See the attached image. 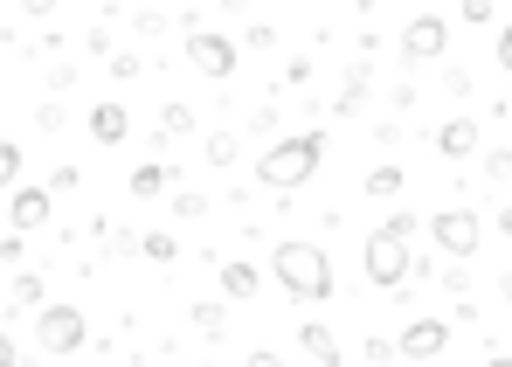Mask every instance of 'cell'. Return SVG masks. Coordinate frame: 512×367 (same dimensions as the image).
I'll return each mask as SVG.
<instances>
[{
  "label": "cell",
  "mask_w": 512,
  "mask_h": 367,
  "mask_svg": "<svg viewBox=\"0 0 512 367\" xmlns=\"http://www.w3.org/2000/svg\"><path fill=\"white\" fill-rule=\"evenodd\" d=\"M35 125L42 132H63V104H35Z\"/></svg>",
  "instance_id": "26"
},
{
  "label": "cell",
  "mask_w": 512,
  "mask_h": 367,
  "mask_svg": "<svg viewBox=\"0 0 512 367\" xmlns=\"http://www.w3.org/2000/svg\"><path fill=\"white\" fill-rule=\"evenodd\" d=\"M319 160H326V132L312 125V132H291V139H270V153L256 160V181L270 194H298L319 174Z\"/></svg>",
  "instance_id": "2"
},
{
  "label": "cell",
  "mask_w": 512,
  "mask_h": 367,
  "mask_svg": "<svg viewBox=\"0 0 512 367\" xmlns=\"http://www.w3.org/2000/svg\"><path fill=\"white\" fill-rule=\"evenodd\" d=\"M187 319H194V326H201L208 340H222V333H229V305H215V298H201V305H194Z\"/></svg>",
  "instance_id": "20"
},
{
  "label": "cell",
  "mask_w": 512,
  "mask_h": 367,
  "mask_svg": "<svg viewBox=\"0 0 512 367\" xmlns=\"http://www.w3.org/2000/svg\"><path fill=\"white\" fill-rule=\"evenodd\" d=\"M298 347H305L319 367H340V333H333V326H319V319H312V326H298Z\"/></svg>",
  "instance_id": "14"
},
{
  "label": "cell",
  "mask_w": 512,
  "mask_h": 367,
  "mask_svg": "<svg viewBox=\"0 0 512 367\" xmlns=\"http://www.w3.org/2000/svg\"><path fill=\"white\" fill-rule=\"evenodd\" d=\"M367 194H374V201H395V194H402V167H395V160H381V167H367Z\"/></svg>",
  "instance_id": "19"
},
{
  "label": "cell",
  "mask_w": 512,
  "mask_h": 367,
  "mask_svg": "<svg viewBox=\"0 0 512 367\" xmlns=\"http://www.w3.org/2000/svg\"><path fill=\"white\" fill-rule=\"evenodd\" d=\"M381 229H388V236H402V243H409V236H416V215H402V208H395V215H388V222H381Z\"/></svg>",
  "instance_id": "27"
},
{
  "label": "cell",
  "mask_w": 512,
  "mask_h": 367,
  "mask_svg": "<svg viewBox=\"0 0 512 367\" xmlns=\"http://www.w3.org/2000/svg\"><path fill=\"white\" fill-rule=\"evenodd\" d=\"M35 340H42V354H77V347H90V319L77 305H42L35 312Z\"/></svg>",
  "instance_id": "5"
},
{
  "label": "cell",
  "mask_w": 512,
  "mask_h": 367,
  "mask_svg": "<svg viewBox=\"0 0 512 367\" xmlns=\"http://www.w3.org/2000/svg\"><path fill=\"white\" fill-rule=\"evenodd\" d=\"M436 153H443V160H471V153H478V118H450V125H436Z\"/></svg>",
  "instance_id": "12"
},
{
  "label": "cell",
  "mask_w": 512,
  "mask_h": 367,
  "mask_svg": "<svg viewBox=\"0 0 512 367\" xmlns=\"http://www.w3.org/2000/svg\"><path fill=\"white\" fill-rule=\"evenodd\" d=\"M499 298H506V305H512V271H499Z\"/></svg>",
  "instance_id": "33"
},
{
  "label": "cell",
  "mask_w": 512,
  "mask_h": 367,
  "mask_svg": "<svg viewBox=\"0 0 512 367\" xmlns=\"http://www.w3.org/2000/svg\"><path fill=\"white\" fill-rule=\"evenodd\" d=\"M201 160H208V167H222V174H229V167H236V160H243V139H236V132H208V139H201Z\"/></svg>",
  "instance_id": "17"
},
{
  "label": "cell",
  "mask_w": 512,
  "mask_h": 367,
  "mask_svg": "<svg viewBox=\"0 0 512 367\" xmlns=\"http://www.w3.org/2000/svg\"><path fill=\"white\" fill-rule=\"evenodd\" d=\"M367 361L388 367V361H395V340H381V333H374V340H367Z\"/></svg>",
  "instance_id": "28"
},
{
  "label": "cell",
  "mask_w": 512,
  "mask_h": 367,
  "mask_svg": "<svg viewBox=\"0 0 512 367\" xmlns=\"http://www.w3.org/2000/svg\"><path fill=\"white\" fill-rule=\"evenodd\" d=\"M167 181H173V167L167 160H139V167H132V201H153V194H167Z\"/></svg>",
  "instance_id": "15"
},
{
  "label": "cell",
  "mask_w": 512,
  "mask_h": 367,
  "mask_svg": "<svg viewBox=\"0 0 512 367\" xmlns=\"http://www.w3.org/2000/svg\"><path fill=\"white\" fill-rule=\"evenodd\" d=\"M243 367H284V354H270V347H256V354H250Z\"/></svg>",
  "instance_id": "30"
},
{
  "label": "cell",
  "mask_w": 512,
  "mask_h": 367,
  "mask_svg": "<svg viewBox=\"0 0 512 367\" xmlns=\"http://www.w3.org/2000/svg\"><path fill=\"white\" fill-rule=\"evenodd\" d=\"M450 49V28L436 21V14H416L409 28H402V63H436Z\"/></svg>",
  "instance_id": "8"
},
{
  "label": "cell",
  "mask_w": 512,
  "mask_h": 367,
  "mask_svg": "<svg viewBox=\"0 0 512 367\" xmlns=\"http://www.w3.org/2000/svg\"><path fill=\"white\" fill-rule=\"evenodd\" d=\"M77 181H84L77 167H56V174H49V201H56V194H77Z\"/></svg>",
  "instance_id": "25"
},
{
  "label": "cell",
  "mask_w": 512,
  "mask_h": 367,
  "mask_svg": "<svg viewBox=\"0 0 512 367\" xmlns=\"http://www.w3.org/2000/svg\"><path fill=\"white\" fill-rule=\"evenodd\" d=\"M256 291H263V271L243 264V257H229V264H222V298H229V305H250Z\"/></svg>",
  "instance_id": "13"
},
{
  "label": "cell",
  "mask_w": 512,
  "mask_h": 367,
  "mask_svg": "<svg viewBox=\"0 0 512 367\" xmlns=\"http://www.w3.org/2000/svg\"><path fill=\"white\" fill-rule=\"evenodd\" d=\"M485 174H492V181H506V174H512V146H499V153L485 160Z\"/></svg>",
  "instance_id": "29"
},
{
  "label": "cell",
  "mask_w": 512,
  "mask_h": 367,
  "mask_svg": "<svg viewBox=\"0 0 512 367\" xmlns=\"http://www.w3.org/2000/svg\"><path fill=\"white\" fill-rule=\"evenodd\" d=\"M360 264H367V284H381V291H402L416 257H409V243H402V236L374 229V236H367V250H360Z\"/></svg>",
  "instance_id": "3"
},
{
  "label": "cell",
  "mask_w": 512,
  "mask_h": 367,
  "mask_svg": "<svg viewBox=\"0 0 512 367\" xmlns=\"http://www.w3.org/2000/svg\"><path fill=\"white\" fill-rule=\"evenodd\" d=\"M173 215H180V222H201V215H208V194L180 187V194H173Z\"/></svg>",
  "instance_id": "23"
},
{
  "label": "cell",
  "mask_w": 512,
  "mask_h": 367,
  "mask_svg": "<svg viewBox=\"0 0 512 367\" xmlns=\"http://www.w3.org/2000/svg\"><path fill=\"white\" fill-rule=\"evenodd\" d=\"M153 132H160V139H187V132H194V104H180V97H173V104H160Z\"/></svg>",
  "instance_id": "18"
},
{
  "label": "cell",
  "mask_w": 512,
  "mask_h": 367,
  "mask_svg": "<svg viewBox=\"0 0 512 367\" xmlns=\"http://www.w3.org/2000/svg\"><path fill=\"white\" fill-rule=\"evenodd\" d=\"M443 347H450V326H443V319H409V326L395 333V354H402V361H409V367L436 361Z\"/></svg>",
  "instance_id": "7"
},
{
  "label": "cell",
  "mask_w": 512,
  "mask_h": 367,
  "mask_svg": "<svg viewBox=\"0 0 512 367\" xmlns=\"http://www.w3.org/2000/svg\"><path fill=\"white\" fill-rule=\"evenodd\" d=\"M187 63H194L201 77L229 84V77H236V63H243V49H236L229 35H215V28H194V35H187Z\"/></svg>",
  "instance_id": "6"
},
{
  "label": "cell",
  "mask_w": 512,
  "mask_h": 367,
  "mask_svg": "<svg viewBox=\"0 0 512 367\" xmlns=\"http://www.w3.org/2000/svg\"><path fill=\"white\" fill-rule=\"evenodd\" d=\"M499 70L512 77V21H506V35H499Z\"/></svg>",
  "instance_id": "31"
},
{
  "label": "cell",
  "mask_w": 512,
  "mask_h": 367,
  "mask_svg": "<svg viewBox=\"0 0 512 367\" xmlns=\"http://www.w3.org/2000/svg\"><path fill=\"white\" fill-rule=\"evenodd\" d=\"M429 243H436L450 264H464V257H478V243H485V222H478L471 208H443V215H429Z\"/></svg>",
  "instance_id": "4"
},
{
  "label": "cell",
  "mask_w": 512,
  "mask_h": 367,
  "mask_svg": "<svg viewBox=\"0 0 512 367\" xmlns=\"http://www.w3.org/2000/svg\"><path fill=\"white\" fill-rule=\"evenodd\" d=\"M111 77H118V84L146 77V56H132V49H111Z\"/></svg>",
  "instance_id": "22"
},
{
  "label": "cell",
  "mask_w": 512,
  "mask_h": 367,
  "mask_svg": "<svg viewBox=\"0 0 512 367\" xmlns=\"http://www.w3.org/2000/svg\"><path fill=\"white\" fill-rule=\"evenodd\" d=\"M42 305H49L42 271H14V277H7V319H14V312H42Z\"/></svg>",
  "instance_id": "11"
},
{
  "label": "cell",
  "mask_w": 512,
  "mask_h": 367,
  "mask_svg": "<svg viewBox=\"0 0 512 367\" xmlns=\"http://www.w3.org/2000/svg\"><path fill=\"white\" fill-rule=\"evenodd\" d=\"M0 367H21V354H14V340H7V326H0Z\"/></svg>",
  "instance_id": "32"
},
{
  "label": "cell",
  "mask_w": 512,
  "mask_h": 367,
  "mask_svg": "<svg viewBox=\"0 0 512 367\" xmlns=\"http://www.w3.org/2000/svg\"><path fill=\"white\" fill-rule=\"evenodd\" d=\"M367 77H374V70H367V56H353V63H346L340 97H333V111H340V118H353V111H360V97H367Z\"/></svg>",
  "instance_id": "16"
},
{
  "label": "cell",
  "mask_w": 512,
  "mask_h": 367,
  "mask_svg": "<svg viewBox=\"0 0 512 367\" xmlns=\"http://www.w3.org/2000/svg\"><path fill=\"white\" fill-rule=\"evenodd\" d=\"M139 257H146V264H173V257H180V243H173L167 229H153V236H139Z\"/></svg>",
  "instance_id": "21"
},
{
  "label": "cell",
  "mask_w": 512,
  "mask_h": 367,
  "mask_svg": "<svg viewBox=\"0 0 512 367\" xmlns=\"http://www.w3.org/2000/svg\"><path fill=\"white\" fill-rule=\"evenodd\" d=\"M125 132H132V111L111 97V104H90V139L97 146H125Z\"/></svg>",
  "instance_id": "10"
},
{
  "label": "cell",
  "mask_w": 512,
  "mask_h": 367,
  "mask_svg": "<svg viewBox=\"0 0 512 367\" xmlns=\"http://www.w3.org/2000/svg\"><path fill=\"white\" fill-rule=\"evenodd\" d=\"M56 215V201H49V187H14L7 194V222H14V236H28V229H42Z\"/></svg>",
  "instance_id": "9"
},
{
  "label": "cell",
  "mask_w": 512,
  "mask_h": 367,
  "mask_svg": "<svg viewBox=\"0 0 512 367\" xmlns=\"http://www.w3.org/2000/svg\"><path fill=\"white\" fill-rule=\"evenodd\" d=\"M499 111H512V91H506V97H499Z\"/></svg>",
  "instance_id": "36"
},
{
  "label": "cell",
  "mask_w": 512,
  "mask_h": 367,
  "mask_svg": "<svg viewBox=\"0 0 512 367\" xmlns=\"http://www.w3.org/2000/svg\"><path fill=\"white\" fill-rule=\"evenodd\" d=\"M499 229H506V236H512V208H506V215H499Z\"/></svg>",
  "instance_id": "35"
},
{
  "label": "cell",
  "mask_w": 512,
  "mask_h": 367,
  "mask_svg": "<svg viewBox=\"0 0 512 367\" xmlns=\"http://www.w3.org/2000/svg\"><path fill=\"white\" fill-rule=\"evenodd\" d=\"M14 181H21V146L0 139V187H14Z\"/></svg>",
  "instance_id": "24"
},
{
  "label": "cell",
  "mask_w": 512,
  "mask_h": 367,
  "mask_svg": "<svg viewBox=\"0 0 512 367\" xmlns=\"http://www.w3.org/2000/svg\"><path fill=\"white\" fill-rule=\"evenodd\" d=\"M270 277H277L284 298H298V305H326V298L340 291L326 243H305V236H284V243L270 250Z\"/></svg>",
  "instance_id": "1"
},
{
  "label": "cell",
  "mask_w": 512,
  "mask_h": 367,
  "mask_svg": "<svg viewBox=\"0 0 512 367\" xmlns=\"http://www.w3.org/2000/svg\"><path fill=\"white\" fill-rule=\"evenodd\" d=\"M478 367H512V354H492V361H478Z\"/></svg>",
  "instance_id": "34"
}]
</instances>
